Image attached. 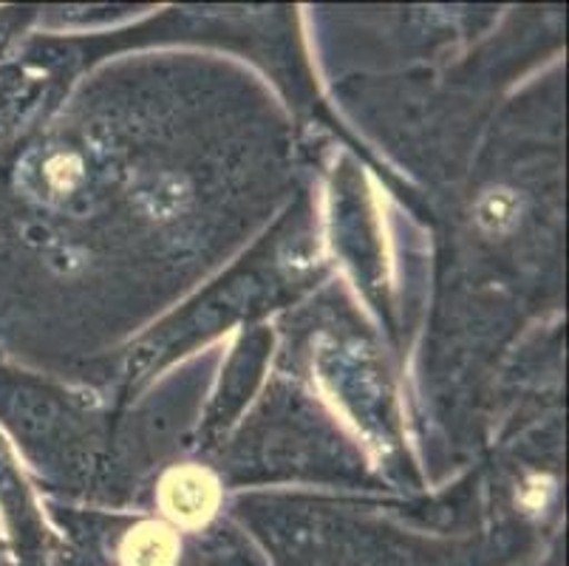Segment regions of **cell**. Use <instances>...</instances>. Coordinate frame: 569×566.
Here are the masks:
<instances>
[{
	"mask_svg": "<svg viewBox=\"0 0 569 566\" xmlns=\"http://www.w3.org/2000/svg\"><path fill=\"white\" fill-rule=\"evenodd\" d=\"M176 536L157 522H144L122 544L126 566H170L176 558Z\"/></svg>",
	"mask_w": 569,
	"mask_h": 566,
	"instance_id": "7a4b0ae2",
	"label": "cell"
},
{
	"mask_svg": "<svg viewBox=\"0 0 569 566\" xmlns=\"http://www.w3.org/2000/svg\"><path fill=\"white\" fill-rule=\"evenodd\" d=\"M219 505V487L213 476L199 467H179L162 481V507L173 522L196 524L207 522Z\"/></svg>",
	"mask_w": 569,
	"mask_h": 566,
	"instance_id": "6da1fadb",
	"label": "cell"
}]
</instances>
